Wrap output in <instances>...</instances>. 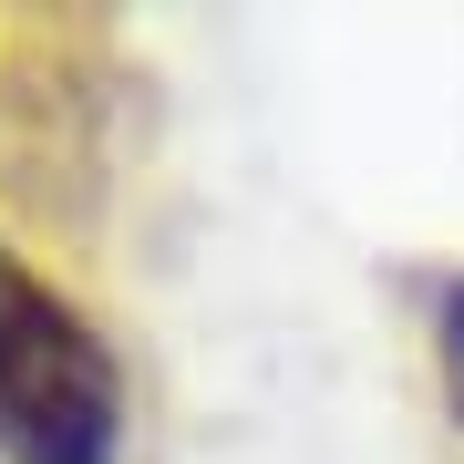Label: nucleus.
I'll list each match as a JSON object with an SVG mask.
<instances>
[{"mask_svg":"<svg viewBox=\"0 0 464 464\" xmlns=\"http://www.w3.org/2000/svg\"><path fill=\"white\" fill-rule=\"evenodd\" d=\"M0 464H124L114 341L0 237Z\"/></svg>","mask_w":464,"mask_h":464,"instance_id":"nucleus-1","label":"nucleus"},{"mask_svg":"<svg viewBox=\"0 0 464 464\" xmlns=\"http://www.w3.org/2000/svg\"><path fill=\"white\" fill-rule=\"evenodd\" d=\"M423 299H433V362H444V402H454V423H464V268H444Z\"/></svg>","mask_w":464,"mask_h":464,"instance_id":"nucleus-2","label":"nucleus"}]
</instances>
